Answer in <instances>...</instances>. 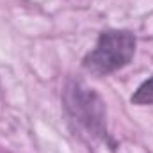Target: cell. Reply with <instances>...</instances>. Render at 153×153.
<instances>
[{
    "mask_svg": "<svg viewBox=\"0 0 153 153\" xmlns=\"http://www.w3.org/2000/svg\"><path fill=\"white\" fill-rule=\"evenodd\" d=\"M135 52V38L126 30L103 32L96 46L84 59L85 70L94 75H107L126 66Z\"/></svg>",
    "mask_w": 153,
    "mask_h": 153,
    "instance_id": "cell-1",
    "label": "cell"
},
{
    "mask_svg": "<svg viewBox=\"0 0 153 153\" xmlns=\"http://www.w3.org/2000/svg\"><path fill=\"white\" fill-rule=\"evenodd\" d=\"M132 102H134V103H143V105L153 103V78L146 80V82L135 91V94L132 96Z\"/></svg>",
    "mask_w": 153,
    "mask_h": 153,
    "instance_id": "cell-2",
    "label": "cell"
}]
</instances>
